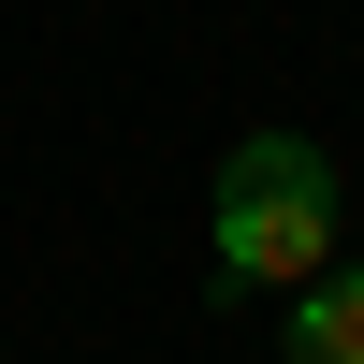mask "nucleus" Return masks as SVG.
I'll list each match as a JSON object with an SVG mask.
<instances>
[{"mask_svg": "<svg viewBox=\"0 0 364 364\" xmlns=\"http://www.w3.org/2000/svg\"><path fill=\"white\" fill-rule=\"evenodd\" d=\"M321 262H336V161H321L306 132H248L233 175H219V277L306 291Z\"/></svg>", "mask_w": 364, "mask_h": 364, "instance_id": "1", "label": "nucleus"}, {"mask_svg": "<svg viewBox=\"0 0 364 364\" xmlns=\"http://www.w3.org/2000/svg\"><path fill=\"white\" fill-rule=\"evenodd\" d=\"M291 364H364V262H321L291 291Z\"/></svg>", "mask_w": 364, "mask_h": 364, "instance_id": "2", "label": "nucleus"}]
</instances>
